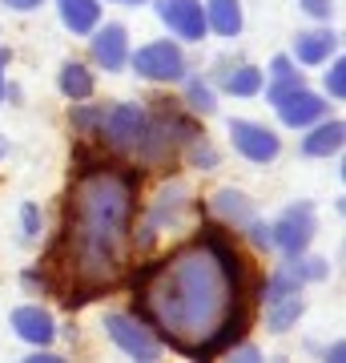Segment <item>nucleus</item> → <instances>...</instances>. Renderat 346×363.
I'll return each instance as SVG.
<instances>
[{
    "mask_svg": "<svg viewBox=\"0 0 346 363\" xmlns=\"http://www.w3.org/2000/svg\"><path fill=\"white\" fill-rule=\"evenodd\" d=\"M270 73H274V81L278 77H298L294 65H290V57H274V61H270Z\"/></svg>",
    "mask_w": 346,
    "mask_h": 363,
    "instance_id": "bb28decb",
    "label": "nucleus"
},
{
    "mask_svg": "<svg viewBox=\"0 0 346 363\" xmlns=\"http://www.w3.org/2000/svg\"><path fill=\"white\" fill-rule=\"evenodd\" d=\"M145 125H149V113L137 109V105H117L109 109L101 121V133L109 138L113 150H137L145 142Z\"/></svg>",
    "mask_w": 346,
    "mask_h": 363,
    "instance_id": "6e6552de",
    "label": "nucleus"
},
{
    "mask_svg": "<svg viewBox=\"0 0 346 363\" xmlns=\"http://www.w3.org/2000/svg\"><path fill=\"white\" fill-rule=\"evenodd\" d=\"M57 9H61V21L73 28L77 37L93 33L97 21H101V4H97V0H57Z\"/></svg>",
    "mask_w": 346,
    "mask_h": 363,
    "instance_id": "4468645a",
    "label": "nucleus"
},
{
    "mask_svg": "<svg viewBox=\"0 0 346 363\" xmlns=\"http://www.w3.org/2000/svg\"><path fill=\"white\" fill-rule=\"evenodd\" d=\"M105 331H109V339L125 351L129 359L154 363L157 355H161V343H157V339L149 335V327L137 323L133 315H105Z\"/></svg>",
    "mask_w": 346,
    "mask_h": 363,
    "instance_id": "423d86ee",
    "label": "nucleus"
},
{
    "mask_svg": "<svg viewBox=\"0 0 346 363\" xmlns=\"http://www.w3.org/2000/svg\"><path fill=\"white\" fill-rule=\"evenodd\" d=\"M142 174H113V169H93L81 174L69 206H64V234L57 247L49 250V271L69 274L61 286L64 307L89 303L101 286H109L125 267V247H129V226H133V186Z\"/></svg>",
    "mask_w": 346,
    "mask_h": 363,
    "instance_id": "f257e3e1",
    "label": "nucleus"
},
{
    "mask_svg": "<svg viewBox=\"0 0 346 363\" xmlns=\"http://www.w3.org/2000/svg\"><path fill=\"white\" fill-rule=\"evenodd\" d=\"M157 16L169 25V33H178L181 40H202L205 37V9L202 0H157Z\"/></svg>",
    "mask_w": 346,
    "mask_h": 363,
    "instance_id": "9d476101",
    "label": "nucleus"
},
{
    "mask_svg": "<svg viewBox=\"0 0 346 363\" xmlns=\"http://www.w3.org/2000/svg\"><path fill=\"white\" fill-rule=\"evenodd\" d=\"M0 157H4V138H0Z\"/></svg>",
    "mask_w": 346,
    "mask_h": 363,
    "instance_id": "72a5a7b5",
    "label": "nucleus"
},
{
    "mask_svg": "<svg viewBox=\"0 0 346 363\" xmlns=\"http://www.w3.org/2000/svg\"><path fill=\"white\" fill-rule=\"evenodd\" d=\"M221 85H226V93H233V97H254L258 89H262V69H233V73H226L221 77Z\"/></svg>",
    "mask_w": 346,
    "mask_h": 363,
    "instance_id": "aec40b11",
    "label": "nucleus"
},
{
    "mask_svg": "<svg viewBox=\"0 0 346 363\" xmlns=\"http://www.w3.org/2000/svg\"><path fill=\"white\" fill-rule=\"evenodd\" d=\"M25 363H61V355H52V351H40V347H37Z\"/></svg>",
    "mask_w": 346,
    "mask_h": 363,
    "instance_id": "c756f323",
    "label": "nucleus"
},
{
    "mask_svg": "<svg viewBox=\"0 0 346 363\" xmlns=\"http://www.w3.org/2000/svg\"><path fill=\"white\" fill-rule=\"evenodd\" d=\"M190 157H193V162H197L202 169L218 166V154H214V145H209V142H197V138H190Z\"/></svg>",
    "mask_w": 346,
    "mask_h": 363,
    "instance_id": "b1692460",
    "label": "nucleus"
},
{
    "mask_svg": "<svg viewBox=\"0 0 346 363\" xmlns=\"http://www.w3.org/2000/svg\"><path fill=\"white\" fill-rule=\"evenodd\" d=\"M342 133H346L342 121H326V125H318L314 133L302 138V154H306V157H330V154H338V150H342Z\"/></svg>",
    "mask_w": 346,
    "mask_h": 363,
    "instance_id": "2eb2a0df",
    "label": "nucleus"
},
{
    "mask_svg": "<svg viewBox=\"0 0 346 363\" xmlns=\"http://www.w3.org/2000/svg\"><path fill=\"white\" fill-rule=\"evenodd\" d=\"M8 9H16V13H33V9H40L45 0H4Z\"/></svg>",
    "mask_w": 346,
    "mask_h": 363,
    "instance_id": "c85d7f7f",
    "label": "nucleus"
},
{
    "mask_svg": "<svg viewBox=\"0 0 346 363\" xmlns=\"http://www.w3.org/2000/svg\"><path fill=\"white\" fill-rule=\"evenodd\" d=\"M266 315H270V327H274V331H290V323L302 315V298H298V291L294 295L266 298Z\"/></svg>",
    "mask_w": 346,
    "mask_h": 363,
    "instance_id": "a211bd4d",
    "label": "nucleus"
},
{
    "mask_svg": "<svg viewBox=\"0 0 346 363\" xmlns=\"http://www.w3.org/2000/svg\"><path fill=\"white\" fill-rule=\"evenodd\" d=\"M246 226H250V238H254L258 247H270V226H262L258 218H250Z\"/></svg>",
    "mask_w": 346,
    "mask_h": 363,
    "instance_id": "cd10ccee",
    "label": "nucleus"
},
{
    "mask_svg": "<svg viewBox=\"0 0 346 363\" xmlns=\"http://www.w3.org/2000/svg\"><path fill=\"white\" fill-rule=\"evenodd\" d=\"M101 121H105V109H73V125H77L85 138L101 133Z\"/></svg>",
    "mask_w": 346,
    "mask_h": 363,
    "instance_id": "4be33fe9",
    "label": "nucleus"
},
{
    "mask_svg": "<svg viewBox=\"0 0 346 363\" xmlns=\"http://www.w3.org/2000/svg\"><path fill=\"white\" fill-rule=\"evenodd\" d=\"M57 85H61V93L69 97V101H89L93 97V73L81 65V61H64Z\"/></svg>",
    "mask_w": 346,
    "mask_h": 363,
    "instance_id": "f3484780",
    "label": "nucleus"
},
{
    "mask_svg": "<svg viewBox=\"0 0 346 363\" xmlns=\"http://www.w3.org/2000/svg\"><path fill=\"white\" fill-rule=\"evenodd\" d=\"M4 69H8V49H0V97H4Z\"/></svg>",
    "mask_w": 346,
    "mask_h": 363,
    "instance_id": "7c9ffc66",
    "label": "nucleus"
},
{
    "mask_svg": "<svg viewBox=\"0 0 346 363\" xmlns=\"http://www.w3.org/2000/svg\"><path fill=\"white\" fill-rule=\"evenodd\" d=\"M233 359H258V351L254 347H238L233 351Z\"/></svg>",
    "mask_w": 346,
    "mask_h": 363,
    "instance_id": "473e14b6",
    "label": "nucleus"
},
{
    "mask_svg": "<svg viewBox=\"0 0 346 363\" xmlns=\"http://www.w3.org/2000/svg\"><path fill=\"white\" fill-rule=\"evenodd\" d=\"M185 101H190L193 113H214V93H209V85H202V81H190V89H185Z\"/></svg>",
    "mask_w": 346,
    "mask_h": 363,
    "instance_id": "412c9836",
    "label": "nucleus"
},
{
    "mask_svg": "<svg viewBox=\"0 0 346 363\" xmlns=\"http://www.w3.org/2000/svg\"><path fill=\"white\" fill-rule=\"evenodd\" d=\"M21 222H25V238H37V234H40V210L37 206L21 210Z\"/></svg>",
    "mask_w": 346,
    "mask_h": 363,
    "instance_id": "a878e982",
    "label": "nucleus"
},
{
    "mask_svg": "<svg viewBox=\"0 0 346 363\" xmlns=\"http://www.w3.org/2000/svg\"><path fill=\"white\" fill-rule=\"evenodd\" d=\"M342 355H346V343H334V347H330V351H326V359H334V363L342 359Z\"/></svg>",
    "mask_w": 346,
    "mask_h": 363,
    "instance_id": "2f4dec72",
    "label": "nucleus"
},
{
    "mask_svg": "<svg viewBox=\"0 0 346 363\" xmlns=\"http://www.w3.org/2000/svg\"><path fill=\"white\" fill-rule=\"evenodd\" d=\"M326 89H330L334 101H342L346 97V61H334L330 73H326Z\"/></svg>",
    "mask_w": 346,
    "mask_h": 363,
    "instance_id": "5701e85b",
    "label": "nucleus"
},
{
    "mask_svg": "<svg viewBox=\"0 0 346 363\" xmlns=\"http://www.w3.org/2000/svg\"><path fill=\"white\" fill-rule=\"evenodd\" d=\"M205 25H214L221 37H238L242 33V9H238V0H205Z\"/></svg>",
    "mask_w": 346,
    "mask_h": 363,
    "instance_id": "dca6fc26",
    "label": "nucleus"
},
{
    "mask_svg": "<svg viewBox=\"0 0 346 363\" xmlns=\"http://www.w3.org/2000/svg\"><path fill=\"white\" fill-rule=\"evenodd\" d=\"M13 327H16V335L37 343V347H49L52 339H57V323H52V315L45 307H16Z\"/></svg>",
    "mask_w": 346,
    "mask_h": 363,
    "instance_id": "9b49d317",
    "label": "nucleus"
},
{
    "mask_svg": "<svg viewBox=\"0 0 346 363\" xmlns=\"http://www.w3.org/2000/svg\"><path fill=\"white\" fill-rule=\"evenodd\" d=\"M310 238H314V206L310 202H294L282 210V218L270 226V247H278L286 259L306 255Z\"/></svg>",
    "mask_w": 346,
    "mask_h": 363,
    "instance_id": "20e7f679",
    "label": "nucleus"
},
{
    "mask_svg": "<svg viewBox=\"0 0 346 363\" xmlns=\"http://www.w3.org/2000/svg\"><path fill=\"white\" fill-rule=\"evenodd\" d=\"M230 138H233V150H238L246 162H258V166L274 162L278 150H282L278 133H270L266 125H258V121H230Z\"/></svg>",
    "mask_w": 346,
    "mask_h": 363,
    "instance_id": "1a4fd4ad",
    "label": "nucleus"
},
{
    "mask_svg": "<svg viewBox=\"0 0 346 363\" xmlns=\"http://www.w3.org/2000/svg\"><path fill=\"white\" fill-rule=\"evenodd\" d=\"M298 4H302V9L314 16V21H330V13H334L330 0H298Z\"/></svg>",
    "mask_w": 346,
    "mask_h": 363,
    "instance_id": "393cba45",
    "label": "nucleus"
},
{
    "mask_svg": "<svg viewBox=\"0 0 346 363\" xmlns=\"http://www.w3.org/2000/svg\"><path fill=\"white\" fill-rule=\"evenodd\" d=\"M246 327H250V307H246V298L238 295L230 303V311L218 319V327L190 351V359H214V355H221V351H230L233 343L246 339Z\"/></svg>",
    "mask_w": 346,
    "mask_h": 363,
    "instance_id": "39448f33",
    "label": "nucleus"
},
{
    "mask_svg": "<svg viewBox=\"0 0 346 363\" xmlns=\"http://www.w3.org/2000/svg\"><path fill=\"white\" fill-rule=\"evenodd\" d=\"M133 69L145 81H181L185 77V57H181L178 45L154 40V45H145V49L133 52Z\"/></svg>",
    "mask_w": 346,
    "mask_h": 363,
    "instance_id": "0eeeda50",
    "label": "nucleus"
},
{
    "mask_svg": "<svg viewBox=\"0 0 346 363\" xmlns=\"http://www.w3.org/2000/svg\"><path fill=\"white\" fill-rule=\"evenodd\" d=\"M338 49V37L318 28V33H298L294 40V57L302 65H322V61H330V52Z\"/></svg>",
    "mask_w": 346,
    "mask_h": 363,
    "instance_id": "ddd939ff",
    "label": "nucleus"
},
{
    "mask_svg": "<svg viewBox=\"0 0 346 363\" xmlns=\"http://www.w3.org/2000/svg\"><path fill=\"white\" fill-rule=\"evenodd\" d=\"M238 295L242 286L226 274V267L205 242L178 255L173 262H161L154 279L137 291L142 323L161 327V335L185 355L218 327Z\"/></svg>",
    "mask_w": 346,
    "mask_h": 363,
    "instance_id": "f03ea898",
    "label": "nucleus"
},
{
    "mask_svg": "<svg viewBox=\"0 0 346 363\" xmlns=\"http://www.w3.org/2000/svg\"><path fill=\"white\" fill-rule=\"evenodd\" d=\"M270 101L278 105V117H282L290 130H302V125H314L322 113H326V101L318 93H310L302 85V77H278L266 93Z\"/></svg>",
    "mask_w": 346,
    "mask_h": 363,
    "instance_id": "7ed1b4c3",
    "label": "nucleus"
},
{
    "mask_svg": "<svg viewBox=\"0 0 346 363\" xmlns=\"http://www.w3.org/2000/svg\"><path fill=\"white\" fill-rule=\"evenodd\" d=\"M214 210H218L226 222H238V226H246V222L254 218V210H250V202H246L238 190H221L218 198H214Z\"/></svg>",
    "mask_w": 346,
    "mask_h": 363,
    "instance_id": "6ab92c4d",
    "label": "nucleus"
},
{
    "mask_svg": "<svg viewBox=\"0 0 346 363\" xmlns=\"http://www.w3.org/2000/svg\"><path fill=\"white\" fill-rule=\"evenodd\" d=\"M125 4H142V0H125Z\"/></svg>",
    "mask_w": 346,
    "mask_h": 363,
    "instance_id": "f704fd0d",
    "label": "nucleus"
},
{
    "mask_svg": "<svg viewBox=\"0 0 346 363\" xmlns=\"http://www.w3.org/2000/svg\"><path fill=\"white\" fill-rule=\"evenodd\" d=\"M93 61L101 69H121L129 61V37H125V28L121 25H105L97 37H93Z\"/></svg>",
    "mask_w": 346,
    "mask_h": 363,
    "instance_id": "f8f14e48",
    "label": "nucleus"
}]
</instances>
